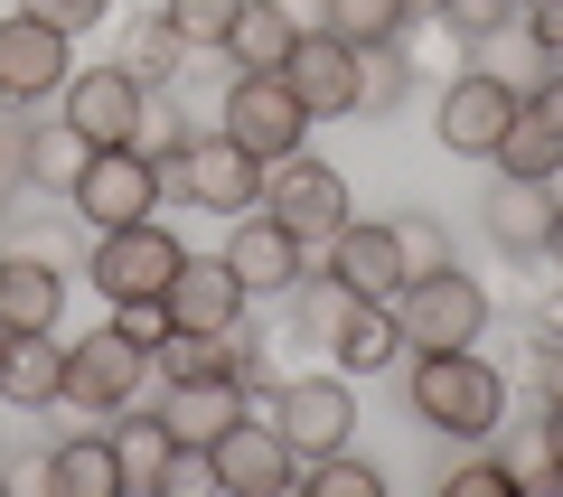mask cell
I'll list each match as a JSON object with an SVG mask.
<instances>
[{
  "instance_id": "6da1fadb",
  "label": "cell",
  "mask_w": 563,
  "mask_h": 497,
  "mask_svg": "<svg viewBox=\"0 0 563 497\" xmlns=\"http://www.w3.org/2000/svg\"><path fill=\"white\" fill-rule=\"evenodd\" d=\"M404 404H413L422 432H442V441H488L507 422V376L479 347H432V357L404 366Z\"/></svg>"
},
{
  "instance_id": "7a4b0ae2",
  "label": "cell",
  "mask_w": 563,
  "mask_h": 497,
  "mask_svg": "<svg viewBox=\"0 0 563 497\" xmlns=\"http://www.w3.org/2000/svg\"><path fill=\"white\" fill-rule=\"evenodd\" d=\"M395 329H404V357H432V347H479V329H488L479 273H461V263L413 273V281L395 291Z\"/></svg>"
},
{
  "instance_id": "3957f363",
  "label": "cell",
  "mask_w": 563,
  "mask_h": 497,
  "mask_svg": "<svg viewBox=\"0 0 563 497\" xmlns=\"http://www.w3.org/2000/svg\"><path fill=\"white\" fill-rule=\"evenodd\" d=\"M161 198L169 207H207V217H244V207H263V159L235 151V141L207 122V132H188L179 159H161Z\"/></svg>"
},
{
  "instance_id": "277c9868",
  "label": "cell",
  "mask_w": 563,
  "mask_h": 497,
  "mask_svg": "<svg viewBox=\"0 0 563 497\" xmlns=\"http://www.w3.org/2000/svg\"><path fill=\"white\" fill-rule=\"evenodd\" d=\"M188 244L169 235L161 217H141V225H113V235H95V254H85V281H95L103 300H161L169 281H179Z\"/></svg>"
},
{
  "instance_id": "5b68a950",
  "label": "cell",
  "mask_w": 563,
  "mask_h": 497,
  "mask_svg": "<svg viewBox=\"0 0 563 497\" xmlns=\"http://www.w3.org/2000/svg\"><path fill=\"white\" fill-rule=\"evenodd\" d=\"M76 225H95V235H113V225H141L151 207H161V159H141L132 141H113V151H85L76 169Z\"/></svg>"
},
{
  "instance_id": "8992f818",
  "label": "cell",
  "mask_w": 563,
  "mask_h": 497,
  "mask_svg": "<svg viewBox=\"0 0 563 497\" xmlns=\"http://www.w3.org/2000/svg\"><path fill=\"white\" fill-rule=\"evenodd\" d=\"M263 217H282L291 235L310 244V254H320V244L339 235V225L357 217V207H347V179L329 169V159L291 151V159H273V169H263Z\"/></svg>"
},
{
  "instance_id": "52a82bcc",
  "label": "cell",
  "mask_w": 563,
  "mask_h": 497,
  "mask_svg": "<svg viewBox=\"0 0 563 497\" xmlns=\"http://www.w3.org/2000/svg\"><path fill=\"white\" fill-rule=\"evenodd\" d=\"M207 470H217L225 497H282L291 478H301V451L282 441L273 413H235L217 441H207Z\"/></svg>"
},
{
  "instance_id": "ba28073f",
  "label": "cell",
  "mask_w": 563,
  "mask_h": 497,
  "mask_svg": "<svg viewBox=\"0 0 563 497\" xmlns=\"http://www.w3.org/2000/svg\"><path fill=\"white\" fill-rule=\"evenodd\" d=\"M235 151H254L263 169L273 159H291L301 151V132H310V113H301V95L282 76H225V122H217Z\"/></svg>"
},
{
  "instance_id": "9c48e42d",
  "label": "cell",
  "mask_w": 563,
  "mask_h": 497,
  "mask_svg": "<svg viewBox=\"0 0 563 497\" xmlns=\"http://www.w3.org/2000/svg\"><path fill=\"white\" fill-rule=\"evenodd\" d=\"M151 385V347H132L103 319V329H85L76 347H66V395L57 404H76V413H122V404Z\"/></svg>"
},
{
  "instance_id": "30bf717a",
  "label": "cell",
  "mask_w": 563,
  "mask_h": 497,
  "mask_svg": "<svg viewBox=\"0 0 563 497\" xmlns=\"http://www.w3.org/2000/svg\"><path fill=\"white\" fill-rule=\"evenodd\" d=\"M526 95H507L488 66H461V76L442 85V103H432V141H442L451 159H488L507 141V122H517Z\"/></svg>"
},
{
  "instance_id": "8fae6325",
  "label": "cell",
  "mask_w": 563,
  "mask_h": 497,
  "mask_svg": "<svg viewBox=\"0 0 563 497\" xmlns=\"http://www.w3.org/2000/svg\"><path fill=\"white\" fill-rule=\"evenodd\" d=\"M66 29H47V20H0V103H10V113H29V103H57V85L76 76V66H66Z\"/></svg>"
},
{
  "instance_id": "7c38bea8",
  "label": "cell",
  "mask_w": 563,
  "mask_h": 497,
  "mask_svg": "<svg viewBox=\"0 0 563 497\" xmlns=\"http://www.w3.org/2000/svg\"><path fill=\"white\" fill-rule=\"evenodd\" d=\"M357 57H366V47H347L339 29H301V47L282 57V85L301 95L310 122H347V113H357Z\"/></svg>"
},
{
  "instance_id": "4fadbf2b",
  "label": "cell",
  "mask_w": 563,
  "mask_h": 497,
  "mask_svg": "<svg viewBox=\"0 0 563 497\" xmlns=\"http://www.w3.org/2000/svg\"><path fill=\"white\" fill-rule=\"evenodd\" d=\"M273 422H282V441H291L301 460L347 451V432H357V395H347V376H282Z\"/></svg>"
},
{
  "instance_id": "5bb4252c",
  "label": "cell",
  "mask_w": 563,
  "mask_h": 497,
  "mask_svg": "<svg viewBox=\"0 0 563 497\" xmlns=\"http://www.w3.org/2000/svg\"><path fill=\"white\" fill-rule=\"evenodd\" d=\"M225 263H235V281H244L254 300H282V291H301V281H310V244L291 235L282 217H263V207H244V217H235Z\"/></svg>"
},
{
  "instance_id": "9a60e30c",
  "label": "cell",
  "mask_w": 563,
  "mask_h": 497,
  "mask_svg": "<svg viewBox=\"0 0 563 497\" xmlns=\"http://www.w3.org/2000/svg\"><path fill=\"white\" fill-rule=\"evenodd\" d=\"M320 254H329L320 273L339 281L347 300H395V291H404V244H395V217H385V225H366V217H347L339 235L320 244Z\"/></svg>"
},
{
  "instance_id": "2e32d148",
  "label": "cell",
  "mask_w": 563,
  "mask_h": 497,
  "mask_svg": "<svg viewBox=\"0 0 563 497\" xmlns=\"http://www.w3.org/2000/svg\"><path fill=\"white\" fill-rule=\"evenodd\" d=\"M57 113L76 122L95 151H113V141H132V122H141V85H132V66H85V76H66L57 85Z\"/></svg>"
},
{
  "instance_id": "e0dca14e",
  "label": "cell",
  "mask_w": 563,
  "mask_h": 497,
  "mask_svg": "<svg viewBox=\"0 0 563 497\" xmlns=\"http://www.w3.org/2000/svg\"><path fill=\"white\" fill-rule=\"evenodd\" d=\"M244 281H235V263L225 254H188L179 263V281L161 291V310H169V329H244Z\"/></svg>"
},
{
  "instance_id": "ac0fdd59",
  "label": "cell",
  "mask_w": 563,
  "mask_h": 497,
  "mask_svg": "<svg viewBox=\"0 0 563 497\" xmlns=\"http://www.w3.org/2000/svg\"><path fill=\"white\" fill-rule=\"evenodd\" d=\"M301 47V20H291V0H235V20H225L217 57L225 76H282V57Z\"/></svg>"
},
{
  "instance_id": "d6986e66",
  "label": "cell",
  "mask_w": 563,
  "mask_h": 497,
  "mask_svg": "<svg viewBox=\"0 0 563 497\" xmlns=\"http://www.w3.org/2000/svg\"><path fill=\"white\" fill-rule=\"evenodd\" d=\"M554 188H536V179H488V198H479V225H488V244L498 254H544V235H554Z\"/></svg>"
},
{
  "instance_id": "ffe728a7",
  "label": "cell",
  "mask_w": 563,
  "mask_h": 497,
  "mask_svg": "<svg viewBox=\"0 0 563 497\" xmlns=\"http://www.w3.org/2000/svg\"><path fill=\"white\" fill-rule=\"evenodd\" d=\"M57 310H66V273H57V263H38V254H10V244H0V329L29 339V329H57Z\"/></svg>"
},
{
  "instance_id": "44dd1931",
  "label": "cell",
  "mask_w": 563,
  "mask_h": 497,
  "mask_svg": "<svg viewBox=\"0 0 563 497\" xmlns=\"http://www.w3.org/2000/svg\"><path fill=\"white\" fill-rule=\"evenodd\" d=\"M151 413L169 422V441H179V451H207V441H217L225 422L244 413V385H235V376H198V385H161V404H151Z\"/></svg>"
},
{
  "instance_id": "7402d4cb",
  "label": "cell",
  "mask_w": 563,
  "mask_h": 497,
  "mask_svg": "<svg viewBox=\"0 0 563 497\" xmlns=\"http://www.w3.org/2000/svg\"><path fill=\"white\" fill-rule=\"evenodd\" d=\"M85 151H95V141H85L66 113H47V122H29V132L10 141V169H20L38 198H66V188H76V169H85Z\"/></svg>"
},
{
  "instance_id": "603a6c76",
  "label": "cell",
  "mask_w": 563,
  "mask_h": 497,
  "mask_svg": "<svg viewBox=\"0 0 563 497\" xmlns=\"http://www.w3.org/2000/svg\"><path fill=\"white\" fill-rule=\"evenodd\" d=\"M329 357H339V376H385V366L404 357V329H395V300H347V319L329 329Z\"/></svg>"
},
{
  "instance_id": "cb8c5ba5",
  "label": "cell",
  "mask_w": 563,
  "mask_h": 497,
  "mask_svg": "<svg viewBox=\"0 0 563 497\" xmlns=\"http://www.w3.org/2000/svg\"><path fill=\"white\" fill-rule=\"evenodd\" d=\"M57 395H66V347H57V329H29V339L0 347V404L47 413Z\"/></svg>"
},
{
  "instance_id": "d4e9b609",
  "label": "cell",
  "mask_w": 563,
  "mask_h": 497,
  "mask_svg": "<svg viewBox=\"0 0 563 497\" xmlns=\"http://www.w3.org/2000/svg\"><path fill=\"white\" fill-rule=\"evenodd\" d=\"M38 488H47V497H122V451H113V432L57 441V451L38 460Z\"/></svg>"
},
{
  "instance_id": "484cf974",
  "label": "cell",
  "mask_w": 563,
  "mask_h": 497,
  "mask_svg": "<svg viewBox=\"0 0 563 497\" xmlns=\"http://www.w3.org/2000/svg\"><path fill=\"white\" fill-rule=\"evenodd\" d=\"M488 169H498V179L554 188V169H563V122L544 113V103H517V122H507V141L488 151Z\"/></svg>"
},
{
  "instance_id": "4316f807",
  "label": "cell",
  "mask_w": 563,
  "mask_h": 497,
  "mask_svg": "<svg viewBox=\"0 0 563 497\" xmlns=\"http://www.w3.org/2000/svg\"><path fill=\"white\" fill-rule=\"evenodd\" d=\"M113 451H122V497H161V488H169V460H179V441H169L161 413H132V404H122Z\"/></svg>"
},
{
  "instance_id": "83f0119b",
  "label": "cell",
  "mask_w": 563,
  "mask_h": 497,
  "mask_svg": "<svg viewBox=\"0 0 563 497\" xmlns=\"http://www.w3.org/2000/svg\"><path fill=\"white\" fill-rule=\"evenodd\" d=\"M161 385H198V376H235V329H169L151 347Z\"/></svg>"
},
{
  "instance_id": "f1b7e54d",
  "label": "cell",
  "mask_w": 563,
  "mask_h": 497,
  "mask_svg": "<svg viewBox=\"0 0 563 497\" xmlns=\"http://www.w3.org/2000/svg\"><path fill=\"white\" fill-rule=\"evenodd\" d=\"M470 66H488V76H498L507 95H536V85L554 76V57H544V47H536V29H526V20H507V29H488V38L470 47Z\"/></svg>"
},
{
  "instance_id": "f546056e",
  "label": "cell",
  "mask_w": 563,
  "mask_h": 497,
  "mask_svg": "<svg viewBox=\"0 0 563 497\" xmlns=\"http://www.w3.org/2000/svg\"><path fill=\"white\" fill-rule=\"evenodd\" d=\"M188 57H198V47H188L169 20H141L132 38H122V66H132V85H179V76H188Z\"/></svg>"
},
{
  "instance_id": "4dcf8cb0",
  "label": "cell",
  "mask_w": 563,
  "mask_h": 497,
  "mask_svg": "<svg viewBox=\"0 0 563 497\" xmlns=\"http://www.w3.org/2000/svg\"><path fill=\"white\" fill-rule=\"evenodd\" d=\"M188 132H198V122H188V103L169 95V85H141V122H132V151H141V159H179V151H188Z\"/></svg>"
},
{
  "instance_id": "1f68e13d",
  "label": "cell",
  "mask_w": 563,
  "mask_h": 497,
  "mask_svg": "<svg viewBox=\"0 0 563 497\" xmlns=\"http://www.w3.org/2000/svg\"><path fill=\"white\" fill-rule=\"evenodd\" d=\"M320 29H339L347 47H395L404 38V0H320Z\"/></svg>"
},
{
  "instance_id": "d6a6232c",
  "label": "cell",
  "mask_w": 563,
  "mask_h": 497,
  "mask_svg": "<svg viewBox=\"0 0 563 497\" xmlns=\"http://www.w3.org/2000/svg\"><path fill=\"white\" fill-rule=\"evenodd\" d=\"M404 95H413V57H404V38L395 47H366V57H357V113H395Z\"/></svg>"
},
{
  "instance_id": "836d02e7",
  "label": "cell",
  "mask_w": 563,
  "mask_h": 497,
  "mask_svg": "<svg viewBox=\"0 0 563 497\" xmlns=\"http://www.w3.org/2000/svg\"><path fill=\"white\" fill-rule=\"evenodd\" d=\"M291 488H320V497H385V470L376 460H357V451H320V460H301V478Z\"/></svg>"
},
{
  "instance_id": "e575fe53",
  "label": "cell",
  "mask_w": 563,
  "mask_h": 497,
  "mask_svg": "<svg viewBox=\"0 0 563 497\" xmlns=\"http://www.w3.org/2000/svg\"><path fill=\"white\" fill-rule=\"evenodd\" d=\"M395 244H404V281H413V273H442V263H461V254H451V225H442V217H395Z\"/></svg>"
},
{
  "instance_id": "d590c367",
  "label": "cell",
  "mask_w": 563,
  "mask_h": 497,
  "mask_svg": "<svg viewBox=\"0 0 563 497\" xmlns=\"http://www.w3.org/2000/svg\"><path fill=\"white\" fill-rule=\"evenodd\" d=\"M507 20H517V0H442V20H432V29H442L451 47H479L488 29H507Z\"/></svg>"
},
{
  "instance_id": "8d00e7d4",
  "label": "cell",
  "mask_w": 563,
  "mask_h": 497,
  "mask_svg": "<svg viewBox=\"0 0 563 497\" xmlns=\"http://www.w3.org/2000/svg\"><path fill=\"white\" fill-rule=\"evenodd\" d=\"M161 20L179 29L188 47H217V38H225V20H235V0H161Z\"/></svg>"
},
{
  "instance_id": "74e56055",
  "label": "cell",
  "mask_w": 563,
  "mask_h": 497,
  "mask_svg": "<svg viewBox=\"0 0 563 497\" xmlns=\"http://www.w3.org/2000/svg\"><path fill=\"white\" fill-rule=\"evenodd\" d=\"M442 488L451 497H507L517 470H507V460H442Z\"/></svg>"
},
{
  "instance_id": "f35d334b",
  "label": "cell",
  "mask_w": 563,
  "mask_h": 497,
  "mask_svg": "<svg viewBox=\"0 0 563 497\" xmlns=\"http://www.w3.org/2000/svg\"><path fill=\"white\" fill-rule=\"evenodd\" d=\"M20 10H29V20H47V29H66V38H85L113 0H20Z\"/></svg>"
},
{
  "instance_id": "ab89813d",
  "label": "cell",
  "mask_w": 563,
  "mask_h": 497,
  "mask_svg": "<svg viewBox=\"0 0 563 497\" xmlns=\"http://www.w3.org/2000/svg\"><path fill=\"white\" fill-rule=\"evenodd\" d=\"M113 329H122L132 347H161V339H169V310H161V300H113Z\"/></svg>"
},
{
  "instance_id": "60d3db41",
  "label": "cell",
  "mask_w": 563,
  "mask_h": 497,
  "mask_svg": "<svg viewBox=\"0 0 563 497\" xmlns=\"http://www.w3.org/2000/svg\"><path fill=\"white\" fill-rule=\"evenodd\" d=\"M517 20L536 29V47H544V57H554V66H563V0H526Z\"/></svg>"
},
{
  "instance_id": "b9f144b4",
  "label": "cell",
  "mask_w": 563,
  "mask_h": 497,
  "mask_svg": "<svg viewBox=\"0 0 563 497\" xmlns=\"http://www.w3.org/2000/svg\"><path fill=\"white\" fill-rule=\"evenodd\" d=\"M526 329H536V339H563V273L544 281L536 300H526Z\"/></svg>"
},
{
  "instance_id": "7bdbcfd3",
  "label": "cell",
  "mask_w": 563,
  "mask_h": 497,
  "mask_svg": "<svg viewBox=\"0 0 563 497\" xmlns=\"http://www.w3.org/2000/svg\"><path fill=\"white\" fill-rule=\"evenodd\" d=\"M526 385H536L544 404H563V339H544V347H536V366H526Z\"/></svg>"
},
{
  "instance_id": "ee69618b",
  "label": "cell",
  "mask_w": 563,
  "mask_h": 497,
  "mask_svg": "<svg viewBox=\"0 0 563 497\" xmlns=\"http://www.w3.org/2000/svg\"><path fill=\"white\" fill-rule=\"evenodd\" d=\"M536 451L563 470V404H544V422H536Z\"/></svg>"
},
{
  "instance_id": "f6af8a7d",
  "label": "cell",
  "mask_w": 563,
  "mask_h": 497,
  "mask_svg": "<svg viewBox=\"0 0 563 497\" xmlns=\"http://www.w3.org/2000/svg\"><path fill=\"white\" fill-rule=\"evenodd\" d=\"M544 263H554V273H563V207H554V235H544Z\"/></svg>"
},
{
  "instance_id": "bcb514c9",
  "label": "cell",
  "mask_w": 563,
  "mask_h": 497,
  "mask_svg": "<svg viewBox=\"0 0 563 497\" xmlns=\"http://www.w3.org/2000/svg\"><path fill=\"white\" fill-rule=\"evenodd\" d=\"M413 20H442V0H404V29H413Z\"/></svg>"
},
{
  "instance_id": "7dc6e473",
  "label": "cell",
  "mask_w": 563,
  "mask_h": 497,
  "mask_svg": "<svg viewBox=\"0 0 563 497\" xmlns=\"http://www.w3.org/2000/svg\"><path fill=\"white\" fill-rule=\"evenodd\" d=\"M0 179H10V141H0Z\"/></svg>"
},
{
  "instance_id": "c3c4849f",
  "label": "cell",
  "mask_w": 563,
  "mask_h": 497,
  "mask_svg": "<svg viewBox=\"0 0 563 497\" xmlns=\"http://www.w3.org/2000/svg\"><path fill=\"white\" fill-rule=\"evenodd\" d=\"M0 488H10V470H0Z\"/></svg>"
},
{
  "instance_id": "681fc988",
  "label": "cell",
  "mask_w": 563,
  "mask_h": 497,
  "mask_svg": "<svg viewBox=\"0 0 563 497\" xmlns=\"http://www.w3.org/2000/svg\"><path fill=\"white\" fill-rule=\"evenodd\" d=\"M0 347H10V329H0Z\"/></svg>"
},
{
  "instance_id": "f907efd6",
  "label": "cell",
  "mask_w": 563,
  "mask_h": 497,
  "mask_svg": "<svg viewBox=\"0 0 563 497\" xmlns=\"http://www.w3.org/2000/svg\"><path fill=\"white\" fill-rule=\"evenodd\" d=\"M517 10H526V0H517Z\"/></svg>"
}]
</instances>
